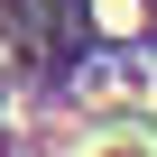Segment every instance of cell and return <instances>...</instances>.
Listing matches in <instances>:
<instances>
[{
  "mask_svg": "<svg viewBox=\"0 0 157 157\" xmlns=\"http://www.w3.org/2000/svg\"><path fill=\"white\" fill-rule=\"evenodd\" d=\"M74 157H157V139L148 129H102V139H83Z\"/></svg>",
  "mask_w": 157,
  "mask_h": 157,
  "instance_id": "cell-1",
  "label": "cell"
}]
</instances>
